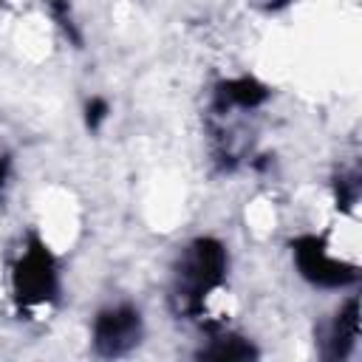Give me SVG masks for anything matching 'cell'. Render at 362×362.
<instances>
[{
    "mask_svg": "<svg viewBox=\"0 0 362 362\" xmlns=\"http://www.w3.org/2000/svg\"><path fill=\"white\" fill-rule=\"evenodd\" d=\"M107 113H110L107 99H102V96L88 99V105H85V127H88V130H99L102 122L107 119Z\"/></svg>",
    "mask_w": 362,
    "mask_h": 362,
    "instance_id": "cell-10",
    "label": "cell"
},
{
    "mask_svg": "<svg viewBox=\"0 0 362 362\" xmlns=\"http://www.w3.org/2000/svg\"><path fill=\"white\" fill-rule=\"evenodd\" d=\"M8 181H11V156L3 153L0 156V198H3V192L8 187Z\"/></svg>",
    "mask_w": 362,
    "mask_h": 362,
    "instance_id": "cell-11",
    "label": "cell"
},
{
    "mask_svg": "<svg viewBox=\"0 0 362 362\" xmlns=\"http://www.w3.org/2000/svg\"><path fill=\"white\" fill-rule=\"evenodd\" d=\"M48 8H51V17L57 20V25L62 28V34L74 42V45H82V34L74 23V14H71V6L68 0H48Z\"/></svg>",
    "mask_w": 362,
    "mask_h": 362,
    "instance_id": "cell-9",
    "label": "cell"
},
{
    "mask_svg": "<svg viewBox=\"0 0 362 362\" xmlns=\"http://www.w3.org/2000/svg\"><path fill=\"white\" fill-rule=\"evenodd\" d=\"M229 272L226 246L218 238H195L184 246L173 266V283L167 305L181 320H198L204 314V300L223 286Z\"/></svg>",
    "mask_w": 362,
    "mask_h": 362,
    "instance_id": "cell-1",
    "label": "cell"
},
{
    "mask_svg": "<svg viewBox=\"0 0 362 362\" xmlns=\"http://www.w3.org/2000/svg\"><path fill=\"white\" fill-rule=\"evenodd\" d=\"M269 88L255 76H232L212 90V116H232L235 110H257L269 99Z\"/></svg>",
    "mask_w": 362,
    "mask_h": 362,
    "instance_id": "cell-5",
    "label": "cell"
},
{
    "mask_svg": "<svg viewBox=\"0 0 362 362\" xmlns=\"http://www.w3.org/2000/svg\"><path fill=\"white\" fill-rule=\"evenodd\" d=\"M291 257L303 280L320 288H342L356 283L359 269L354 263H345L328 252L325 238L320 235H300L291 240Z\"/></svg>",
    "mask_w": 362,
    "mask_h": 362,
    "instance_id": "cell-3",
    "label": "cell"
},
{
    "mask_svg": "<svg viewBox=\"0 0 362 362\" xmlns=\"http://www.w3.org/2000/svg\"><path fill=\"white\" fill-rule=\"evenodd\" d=\"M141 337H144L141 311L130 303L107 305L93 317L90 342H93V351L105 359L127 356L141 342Z\"/></svg>",
    "mask_w": 362,
    "mask_h": 362,
    "instance_id": "cell-4",
    "label": "cell"
},
{
    "mask_svg": "<svg viewBox=\"0 0 362 362\" xmlns=\"http://www.w3.org/2000/svg\"><path fill=\"white\" fill-rule=\"evenodd\" d=\"M359 337V300L348 297L345 305L334 314V322L325 337V359H345Z\"/></svg>",
    "mask_w": 362,
    "mask_h": 362,
    "instance_id": "cell-6",
    "label": "cell"
},
{
    "mask_svg": "<svg viewBox=\"0 0 362 362\" xmlns=\"http://www.w3.org/2000/svg\"><path fill=\"white\" fill-rule=\"evenodd\" d=\"M11 291L20 308H40L57 300L59 294V266L51 249L37 238L28 235L25 249L14 260L11 269Z\"/></svg>",
    "mask_w": 362,
    "mask_h": 362,
    "instance_id": "cell-2",
    "label": "cell"
},
{
    "mask_svg": "<svg viewBox=\"0 0 362 362\" xmlns=\"http://www.w3.org/2000/svg\"><path fill=\"white\" fill-rule=\"evenodd\" d=\"M255 8H260V11H266V14H272V11H280V8H286L291 0H249Z\"/></svg>",
    "mask_w": 362,
    "mask_h": 362,
    "instance_id": "cell-12",
    "label": "cell"
},
{
    "mask_svg": "<svg viewBox=\"0 0 362 362\" xmlns=\"http://www.w3.org/2000/svg\"><path fill=\"white\" fill-rule=\"evenodd\" d=\"M204 328H206V334H209V342L195 351L198 359L232 362V359H255V356H257V348H255L246 337L232 334V331H226L223 325H215V322H206Z\"/></svg>",
    "mask_w": 362,
    "mask_h": 362,
    "instance_id": "cell-7",
    "label": "cell"
},
{
    "mask_svg": "<svg viewBox=\"0 0 362 362\" xmlns=\"http://www.w3.org/2000/svg\"><path fill=\"white\" fill-rule=\"evenodd\" d=\"M334 189H337V206L339 209H354V204L359 201V173L356 170L339 173L337 181H334Z\"/></svg>",
    "mask_w": 362,
    "mask_h": 362,
    "instance_id": "cell-8",
    "label": "cell"
}]
</instances>
